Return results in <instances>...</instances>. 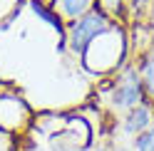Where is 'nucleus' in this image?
<instances>
[{
	"label": "nucleus",
	"instance_id": "nucleus-8",
	"mask_svg": "<svg viewBox=\"0 0 154 151\" xmlns=\"http://www.w3.org/2000/svg\"><path fill=\"white\" fill-rule=\"evenodd\" d=\"M52 10L60 15L65 22H72L77 17L87 15L90 10H94V0H55Z\"/></svg>",
	"mask_w": 154,
	"mask_h": 151
},
{
	"label": "nucleus",
	"instance_id": "nucleus-7",
	"mask_svg": "<svg viewBox=\"0 0 154 151\" xmlns=\"http://www.w3.org/2000/svg\"><path fill=\"white\" fill-rule=\"evenodd\" d=\"M132 62L137 64V70H139L144 94H147V99L154 104V40L144 52H139L137 57H132Z\"/></svg>",
	"mask_w": 154,
	"mask_h": 151
},
{
	"label": "nucleus",
	"instance_id": "nucleus-14",
	"mask_svg": "<svg viewBox=\"0 0 154 151\" xmlns=\"http://www.w3.org/2000/svg\"><path fill=\"white\" fill-rule=\"evenodd\" d=\"M0 136H3V134H0Z\"/></svg>",
	"mask_w": 154,
	"mask_h": 151
},
{
	"label": "nucleus",
	"instance_id": "nucleus-10",
	"mask_svg": "<svg viewBox=\"0 0 154 151\" xmlns=\"http://www.w3.org/2000/svg\"><path fill=\"white\" fill-rule=\"evenodd\" d=\"M15 151H50V149H47V144L40 136H35L32 131H27L25 136L15 139Z\"/></svg>",
	"mask_w": 154,
	"mask_h": 151
},
{
	"label": "nucleus",
	"instance_id": "nucleus-11",
	"mask_svg": "<svg viewBox=\"0 0 154 151\" xmlns=\"http://www.w3.org/2000/svg\"><path fill=\"white\" fill-rule=\"evenodd\" d=\"M129 151H154V124L129 141Z\"/></svg>",
	"mask_w": 154,
	"mask_h": 151
},
{
	"label": "nucleus",
	"instance_id": "nucleus-2",
	"mask_svg": "<svg viewBox=\"0 0 154 151\" xmlns=\"http://www.w3.org/2000/svg\"><path fill=\"white\" fill-rule=\"evenodd\" d=\"M104 99H107V109L112 111L114 117H122L124 111H129L137 104L147 102L139 70H137V64H134L132 60H127L109 77L107 89H104Z\"/></svg>",
	"mask_w": 154,
	"mask_h": 151
},
{
	"label": "nucleus",
	"instance_id": "nucleus-6",
	"mask_svg": "<svg viewBox=\"0 0 154 151\" xmlns=\"http://www.w3.org/2000/svg\"><path fill=\"white\" fill-rule=\"evenodd\" d=\"M117 119H119L117 121V139H124L129 144L137 134H142L144 129H149L154 124V104L147 99V102H142V104H137L134 109L124 111Z\"/></svg>",
	"mask_w": 154,
	"mask_h": 151
},
{
	"label": "nucleus",
	"instance_id": "nucleus-4",
	"mask_svg": "<svg viewBox=\"0 0 154 151\" xmlns=\"http://www.w3.org/2000/svg\"><path fill=\"white\" fill-rule=\"evenodd\" d=\"M42 141L47 144L50 151H87L94 144V131L85 117L67 114L62 126L57 131H52V134H47Z\"/></svg>",
	"mask_w": 154,
	"mask_h": 151
},
{
	"label": "nucleus",
	"instance_id": "nucleus-13",
	"mask_svg": "<svg viewBox=\"0 0 154 151\" xmlns=\"http://www.w3.org/2000/svg\"><path fill=\"white\" fill-rule=\"evenodd\" d=\"M112 151H129V149H127V146H119V144H114V149H112Z\"/></svg>",
	"mask_w": 154,
	"mask_h": 151
},
{
	"label": "nucleus",
	"instance_id": "nucleus-3",
	"mask_svg": "<svg viewBox=\"0 0 154 151\" xmlns=\"http://www.w3.org/2000/svg\"><path fill=\"white\" fill-rule=\"evenodd\" d=\"M112 25H114V20H109V17L102 15L100 10H90L87 15L67 22V30H65L67 52H70L72 57H82V52L90 47V42L97 40L102 32H107Z\"/></svg>",
	"mask_w": 154,
	"mask_h": 151
},
{
	"label": "nucleus",
	"instance_id": "nucleus-5",
	"mask_svg": "<svg viewBox=\"0 0 154 151\" xmlns=\"http://www.w3.org/2000/svg\"><path fill=\"white\" fill-rule=\"evenodd\" d=\"M32 109L17 94L0 92V134L8 139H20L32 129Z\"/></svg>",
	"mask_w": 154,
	"mask_h": 151
},
{
	"label": "nucleus",
	"instance_id": "nucleus-1",
	"mask_svg": "<svg viewBox=\"0 0 154 151\" xmlns=\"http://www.w3.org/2000/svg\"><path fill=\"white\" fill-rule=\"evenodd\" d=\"M127 60H129V42H127V27L122 22H114L107 32L92 40L80 57L82 67L97 77H112Z\"/></svg>",
	"mask_w": 154,
	"mask_h": 151
},
{
	"label": "nucleus",
	"instance_id": "nucleus-9",
	"mask_svg": "<svg viewBox=\"0 0 154 151\" xmlns=\"http://www.w3.org/2000/svg\"><path fill=\"white\" fill-rule=\"evenodd\" d=\"M124 7L127 0H94V10H100L114 22H124Z\"/></svg>",
	"mask_w": 154,
	"mask_h": 151
},
{
	"label": "nucleus",
	"instance_id": "nucleus-12",
	"mask_svg": "<svg viewBox=\"0 0 154 151\" xmlns=\"http://www.w3.org/2000/svg\"><path fill=\"white\" fill-rule=\"evenodd\" d=\"M112 149H114V144H112L109 139H100V141H94L87 151H112Z\"/></svg>",
	"mask_w": 154,
	"mask_h": 151
}]
</instances>
